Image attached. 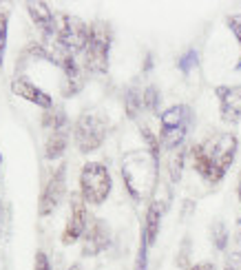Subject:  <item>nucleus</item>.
<instances>
[{
  "mask_svg": "<svg viewBox=\"0 0 241 270\" xmlns=\"http://www.w3.org/2000/svg\"><path fill=\"white\" fill-rule=\"evenodd\" d=\"M58 42L62 44L67 51L76 56L78 51H84L91 38V27H86L84 20L76 16H62L58 25V33H55Z\"/></svg>",
  "mask_w": 241,
  "mask_h": 270,
  "instance_id": "6",
  "label": "nucleus"
},
{
  "mask_svg": "<svg viewBox=\"0 0 241 270\" xmlns=\"http://www.w3.org/2000/svg\"><path fill=\"white\" fill-rule=\"evenodd\" d=\"M237 71H241V58H239V62H237Z\"/></svg>",
  "mask_w": 241,
  "mask_h": 270,
  "instance_id": "28",
  "label": "nucleus"
},
{
  "mask_svg": "<svg viewBox=\"0 0 241 270\" xmlns=\"http://www.w3.org/2000/svg\"><path fill=\"white\" fill-rule=\"evenodd\" d=\"M197 62H199V56H197V51H195V49H190V51H186L182 58H179L177 66H179V71L188 73V71H190V69H195V66H197Z\"/></svg>",
  "mask_w": 241,
  "mask_h": 270,
  "instance_id": "18",
  "label": "nucleus"
},
{
  "mask_svg": "<svg viewBox=\"0 0 241 270\" xmlns=\"http://www.w3.org/2000/svg\"><path fill=\"white\" fill-rule=\"evenodd\" d=\"M235 153H237V137L232 133H221V135H214L210 140H206L204 144L195 146L192 149V159H195L197 173L204 180H208L210 184H217L230 168Z\"/></svg>",
  "mask_w": 241,
  "mask_h": 270,
  "instance_id": "1",
  "label": "nucleus"
},
{
  "mask_svg": "<svg viewBox=\"0 0 241 270\" xmlns=\"http://www.w3.org/2000/svg\"><path fill=\"white\" fill-rule=\"evenodd\" d=\"M157 102H160V95H157V89L155 87H148L144 91V106L146 109H157Z\"/></svg>",
  "mask_w": 241,
  "mask_h": 270,
  "instance_id": "21",
  "label": "nucleus"
},
{
  "mask_svg": "<svg viewBox=\"0 0 241 270\" xmlns=\"http://www.w3.org/2000/svg\"><path fill=\"white\" fill-rule=\"evenodd\" d=\"M67 142H69L67 128H62V131H51L49 140H47V149H45L47 159L60 157V155L64 153V149H67Z\"/></svg>",
  "mask_w": 241,
  "mask_h": 270,
  "instance_id": "14",
  "label": "nucleus"
},
{
  "mask_svg": "<svg viewBox=\"0 0 241 270\" xmlns=\"http://www.w3.org/2000/svg\"><path fill=\"white\" fill-rule=\"evenodd\" d=\"M27 11L31 16V20L38 27H42L47 35H55L58 33V20L54 18V11H49L45 2H27Z\"/></svg>",
  "mask_w": 241,
  "mask_h": 270,
  "instance_id": "12",
  "label": "nucleus"
},
{
  "mask_svg": "<svg viewBox=\"0 0 241 270\" xmlns=\"http://www.w3.org/2000/svg\"><path fill=\"white\" fill-rule=\"evenodd\" d=\"M228 27H230V31L235 33V38L239 40V44H241V13L228 18Z\"/></svg>",
  "mask_w": 241,
  "mask_h": 270,
  "instance_id": "23",
  "label": "nucleus"
},
{
  "mask_svg": "<svg viewBox=\"0 0 241 270\" xmlns=\"http://www.w3.org/2000/svg\"><path fill=\"white\" fill-rule=\"evenodd\" d=\"M142 106H144V95H139L135 89H131V91L126 93V111H129L131 118H135Z\"/></svg>",
  "mask_w": 241,
  "mask_h": 270,
  "instance_id": "15",
  "label": "nucleus"
},
{
  "mask_svg": "<svg viewBox=\"0 0 241 270\" xmlns=\"http://www.w3.org/2000/svg\"><path fill=\"white\" fill-rule=\"evenodd\" d=\"M142 135H144V140H146V144H148V153H151V159H153V164H160V144H157V140H155V135H153L151 131H148L146 126L142 128Z\"/></svg>",
  "mask_w": 241,
  "mask_h": 270,
  "instance_id": "17",
  "label": "nucleus"
},
{
  "mask_svg": "<svg viewBox=\"0 0 241 270\" xmlns=\"http://www.w3.org/2000/svg\"><path fill=\"white\" fill-rule=\"evenodd\" d=\"M80 186H82V199L91 206H100L107 202L111 193V175L108 168L100 162L84 164L80 173Z\"/></svg>",
  "mask_w": 241,
  "mask_h": 270,
  "instance_id": "2",
  "label": "nucleus"
},
{
  "mask_svg": "<svg viewBox=\"0 0 241 270\" xmlns=\"http://www.w3.org/2000/svg\"><path fill=\"white\" fill-rule=\"evenodd\" d=\"M239 202H241V177H239Z\"/></svg>",
  "mask_w": 241,
  "mask_h": 270,
  "instance_id": "27",
  "label": "nucleus"
},
{
  "mask_svg": "<svg viewBox=\"0 0 241 270\" xmlns=\"http://www.w3.org/2000/svg\"><path fill=\"white\" fill-rule=\"evenodd\" d=\"M64 190H67V166L62 164V166L51 175L49 184H47L45 193H42L40 206H38V215L45 217V215H49V212H54L55 208H58V204L62 202Z\"/></svg>",
  "mask_w": 241,
  "mask_h": 270,
  "instance_id": "7",
  "label": "nucleus"
},
{
  "mask_svg": "<svg viewBox=\"0 0 241 270\" xmlns=\"http://www.w3.org/2000/svg\"><path fill=\"white\" fill-rule=\"evenodd\" d=\"M36 270H51L49 268V259H47L45 252H38L36 255Z\"/></svg>",
  "mask_w": 241,
  "mask_h": 270,
  "instance_id": "25",
  "label": "nucleus"
},
{
  "mask_svg": "<svg viewBox=\"0 0 241 270\" xmlns=\"http://www.w3.org/2000/svg\"><path fill=\"white\" fill-rule=\"evenodd\" d=\"M108 243H111V230H108V226L102 219H95L84 233V248H82V252L84 255H98L104 248H108Z\"/></svg>",
  "mask_w": 241,
  "mask_h": 270,
  "instance_id": "9",
  "label": "nucleus"
},
{
  "mask_svg": "<svg viewBox=\"0 0 241 270\" xmlns=\"http://www.w3.org/2000/svg\"><path fill=\"white\" fill-rule=\"evenodd\" d=\"M160 221H161V206L157 202H153L151 206H148L146 224H144V230H142V233L146 235L148 246H151V243L157 239V233H160Z\"/></svg>",
  "mask_w": 241,
  "mask_h": 270,
  "instance_id": "13",
  "label": "nucleus"
},
{
  "mask_svg": "<svg viewBox=\"0 0 241 270\" xmlns=\"http://www.w3.org/2000/svg\"><path fill=\"white\" fill-rule=\"evenodd\" d=\"M182 166H184V153H173V157H170V177H173V181H179V177H182Z\"/></svg>",
  "mask_w": 241,
  "mask_h": 270,
  "instance_id": "20",
  "label": "nucleus"
},
{
  "mask_svg": "<svg viewBox=\"0 0 241 270\" xmlns=\"http://www.w3.org/2000/svg\"><path fill=\"white\" fill-rule=\"evenodd\" d=\"M89 228V221H86V206H84V199L73 195L71 199V217H69V224L64 228L62 235V241L64 243H73L76 239H80L82 235L86 233Z\"/></svg>",
  "mask_w": 241,
  "mask_h": 270,
  "instance_id": "8",
  "label": "nucleus"
},
{
  "mask_svg": "<svg viewBox=\"0 0 241 270\" xmlns=\"http://www.w3.org/2000/svg\"><path fill=\"white\" fill-rule=\"evenodd\" d=\"M190 118H192V113L186 104H175L161 113L160 142H161L164 149L173 150L182 144L186 133H188V126H190Z\"/></svg>",
  "mask_w": 241,
  "mask_h": 270,
  "instance_id": "3",
  "label": "nucleus"
},
{
  "mask_svg": "<svg viewBox=\"0 0 241 270\" xmlns=\"http://www.w3.org/2000/svg\"><path fill=\"white\" fill-rule=\"evenodd\" d=\"M214 93L221 104V118L226 122H237L241 118V87H217Z\"/></svg>",
  "mask_w": 241,
  "mask_h": 270,
  "instance_id": "10",
  "label": "nucleus"
},
{
  "mask_svg": "<svg viewBox=\"0 0 241 270\" xmlns=\"http://www.w3.org/2000/svg\"><path fill=\"white\" fill-rule=\"evenodd\" d=\"M11 91H14L16 95H20L23 100H29L31 104H38L47 111L54 109V100H51L42 89H38L33 82H29L27 78H16L14 82H11Z\"/></svg>",
  "mask_w": 241,
  "mask_h": 270,
  "instance_id": "11",
  "label": "nucleus"
},
{
  "mask_svg": "<svg viewBox=\"0 0 241 270\" xmlns=\"http://www.w3.org/2000/svg\"><path fill=\"white\" fill-rule=\"evenodd\" d=\"M192 270H214V268H213V264H197V266H192Z\"/></svg>",
  "mask_w": 241,
  "mask_h": 270,
  "instance_id": "26",
  "label": "nucleus"
},
{
  "mask_svg": "<svg viewBox=\"0 0 241 270\" xmlns=\"http://www.w3.org/2000/svg\"><path fill=\"white\" fill-rule=\"evenodd\" d=\"M146 248H148L146 235L142 233V243H139V255H137V264H135V270H146Z\"/></svg>",
  "mask_w": 241,
  "mask_h": 270,
  "instance_id": "22",
  "label": "nucleus"
},
{
  "mask_svg": "<svg viewBox=\"0 0 241 270\" xmlns=\"http://www.w3.org/2000/svg\"><path fill=\"white\" fill-rule=\"evenodd\" d=\"M213 243H214L217 250H223V248L228 246V230H226V226H223L221 221H217L214 228H213Z\"/></svg>",
  "mask_w": 241,
  "mask_h": 270,
  "instance_id": "16",
  "label": "nucleus"
},
{
  "mask_svg": "<svg viewBox=\"0 0 241 270\" xmlns=\"http://www.w3.org/2000/svg\"><path fill=\"white\" fill-rule=\"evenodd\" d=\"M223 270H241V255L239 252H232L226 261V268Z\"/></svg>",
  "mask_w": 241,
  "mask_h": 270,
  "instance_id": "24",
  "label": "nucleus"
},
{
  "mask_svg": "<svg viewBox=\"0 0 241 270\" xmlns=\"http://www.w3.org/2000/svg\"><path fill=\"white\" fill-rule=\"evenodd\" d=\"M107 131H108V122L104 115L100 113H82L76 122V146L80 153H91L95 150L100 144L104 142L107 137Z\"/></svg>",
  "mask_w": 241,
  "mask_h": 270,
  "instance_id": "4",
  "label": "nucleus"
},
{
  "mask_svg": "<svg viewBox=\"0 0 241 270\" xmlns=\"http://www.w3.org/2000/svg\"><path fill=\"white\" fill-rule=\"evenodd\" d=\"M108 49H111V31L107 25L98 22L91 27V38L84 49L86 69L93 73H104L108 69Z\"/></svg>",
  "mask_w": 241,
  "mask_h": 270,
  "instance_id": "5",
  "label": "nucleus"
},
{
  "mask_svg": "<svg viewBox=\"0 0 241 270\" xmlns=\"http://www.w3.org/2000/svg\"><path fill=\"white\" fill-rule=\"evenodd\" d=\"M7 25H9V16L0 13V66L5 62V49H7Z\"/></svg>",
  "mask_w": 241,
  "mask_h": 270,
  "instance_id": "19",
  "label": "nucleus"
}]
</instances>
